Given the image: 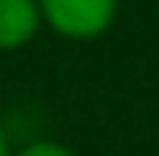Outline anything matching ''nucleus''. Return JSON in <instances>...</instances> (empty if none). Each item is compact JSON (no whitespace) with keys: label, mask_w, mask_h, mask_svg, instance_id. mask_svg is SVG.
Segmentation results:
<instances>
[{"label":"nucleus","mask_w":159,"mask_h":156,"mask_svg":"<svg viewBox=\"0 0 159 156\" xmlns=\"http://www.w3.org/2000/svg\"><path fill=\"white\" fill-rule=\"evenodd\" d=\"M39 13L68 39H94L117 16V0H39Z\"/></svg>","instance_id":"obj_1"},{"label":"nucleus","mask_w":159,"mask_h":156,"mask_svg":"<svg viewBox=\"0 0 159 156\" xmlns=\"http://www.w3.org/2000/svg\"><path fill=\"white\" fill-rule=\"evenodd\" d=\"M42 23L39 0H0V49L26 46Z\"/></svg>","instance_id":"obj_2"},{"label":"nucleus","mask_w":159,"mask_h":156,"mask_svg":"<svg viewBox=\"0 0 159 156\" xmlns=\"http://www.w3.org/2000/svg\"><path fill=\"white\" fill-rule=\"evenodd\" d=\"M13 156H75L71 150H65L62 143H52V140H39V143H30V146H23L20 153H13Z\"/></svg>","instance_id":"obj_3"},{"label":"nucleus","mask_w":159,"mask_h":156,"mask_svg":"<svg viewBox=\"0 0 159 156\" xmlns=\"http://www.w3.org/2000/svg\"><path fill=\"white\" fill-rule=\"evenodd\" d=\"M0 156H13L10 153V143H7V137H3V130H0Z\"/></svg>","instance_id":"obj_4"}]
</instances>
